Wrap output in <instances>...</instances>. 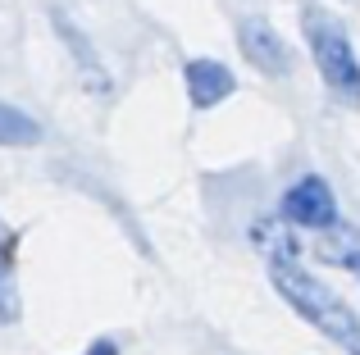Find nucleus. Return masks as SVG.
I'll return each instance as SVG.
<instances>
[{"label":"nucleus","instance_id":"obj_1","mask_svg":"<svg viewBox=\"0 0 360 355\" xmlns=\"http://www.w3.org/2000/svg\"><path fill=\"white\" fill-rule=\"evenodd\" d=\"M274 287H278L283 301H288L306 323H315L324 337H333L338 347H347L352 355L360 351V319H356V310L328 283H319L315 274H306L292 255H274Z\"/></svg>","mask_w":360,"mask_h":355},{"label":"nucleus","instance_id":"obj_2","mask_svg":"<svg viewBox=\"0 0 360 355\" xmlns=\"http://www.w3.org/2000/svg\"><path fill=\"white\" fill-rule=\"evenodd\" d=\"M306 36H310V55H315L328 91H338L342 100L360 105V60H356L352 41H347L342 23L310 9V14H306Z\"/></svg>","mask_w":360,"mask_h":355},{"label":"nucleus","instance_id":"obj_3","mask_svg":"<svg viewBox=\"0 0 360 355\" xmlns=\"http://www.w3.org/2000/svg\"><path fill=\"white\" fill-rule=\"evenodd\" d=\"M283 214H288L297 228H333V223H338L333 187H328L319 173H306L301 182L288 187V196H283Z\"/></svg>","mask_w":360,"mask_h":355},{"label":"nucleus","instance_id":"obj_4","mask_svg":"<svg viewBox=\"0 0 360 355\" xmlns=\"http://www.w3.org/2000/svg\"><path fill=\"white\" fill-rule=\"evenodd\" d=\"M238 41H242L246 60H251L260 73H269V78H283V73L292 69V55H288V46H283V36L274 32L264 18H242Z\"/></svg>","mask_w":360,"mask_h":355},{"label":"nucleus","instance_id":"obj_5","mask_svg":"<svg viewBox=\"0 0 360 355\" xmlns=\"http://www.w3.org/2000/svg\"><path fill=\"white\" fill-rule=\"evenodd\" d=\"M183 78H187V96H192V105L196 109H210V105H219V100H229L233 96V73L224 69L219 60H192L183 69Z\"/></svg>","mask_w":360,"mask_h":355},{"label":"nucleus","instance_id":"obj_6","mask_svg":"<svg viewBox=\"0 0 360 355\" xmlns=\"http://www.w3.org/2000/svg\"><path fill=\"white\" fill-rule=\"evenodd\" d=\"M14 250H18V232L0 219V323L18 319V278H14Z\"/></svg>","mask_w":360,"mask_h":355},{"label":"nucleus","instance_id":"obj_7","mask_svg":"<svg viewBox=\"0 0 360 355\" xmlns=\"http://www.w3.org/2000/svg\"><path fill=\"white\" fill-rule=\"evenodd\" d=\"M32 142H41L37 119H27L14 105H0V146H32Z\"/></svg>","mask_w":360,"mask_h":355},{"label":"nucleus","instance_id":"obj_8","mask_svg":"<svg viewBox=\"0 0 360 355\" xmlns=\"http://www.w3.org/2000/svg\"><path fill=\"white\" fill-rule=\"evenodd\" d=\"M324 255H328V260H338V264H352V269H360V232H352V228H338V232H333V241L324 246Z\"/></svg>","mask_w":360,"mask_h":355},{"label":"nucleus","instance_id":"obj_9","mask_svg":"<svg viewBox=\"0 0 360 355\" xmlns=\"http://www.w3.org/2000/svg\"><path fill=\"white\" fill-rule=\"evenodd\" d=\"M87 355H119V347H115V342H96Z\"/></svg>","mask_w":360,"mask_h":355},{"label":"nucleus","instance_id":"obj_10","mask_svg":"<svg viewBox=\"0 0 360 355\" xmlns=\"http://www.w3.org/2000/svg\"><path fill=\"white\" fill-rule=\"evenodd\" d=\"M356 355H360V351H356Z\"/></svg>","mask_w":360,"mask_h":355}]
</instances>
